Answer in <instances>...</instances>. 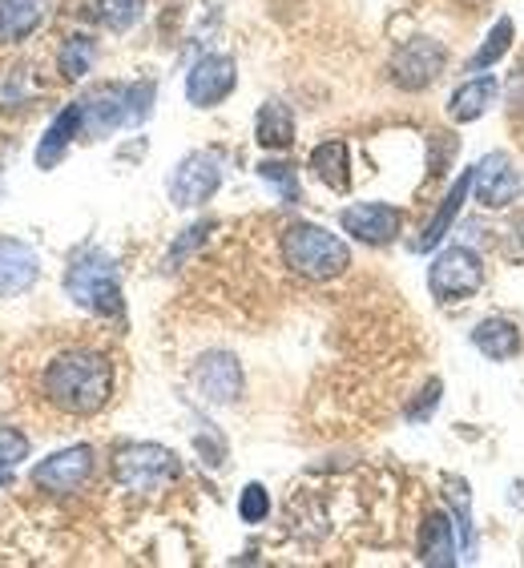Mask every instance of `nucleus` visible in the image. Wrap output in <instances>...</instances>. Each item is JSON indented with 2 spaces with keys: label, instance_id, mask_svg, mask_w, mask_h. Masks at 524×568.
Instances as JSON below:
<instances>
[{
  "label": "nucleus",
  "instance_id": "f257e3e1",
  "mask_svg": "<svg viewBox=\"0 0 524 568\" xmlns=\"http://www.w3.org/2000/svg\"><path fill=\"white\" fill-rule=\"evenodd\" d=\"M41 387L44 399L57 412H66V416H98L113 395V363L110 355L89 347L66 351V355H57L44 367Z\"/></svg>",
  "mask_w": 524,
  "mask_h": 568
},
{
  "label": "nucleus",
  "instance_id": "f03ea898",
  "mask_svg": "<svg viewBox=\"0 0 524 568\" xmlns=\"http://www.w3.org/2000/svg\"><path fill=\"white\" fill-rule=\"evenodd\" d=\"M283 263L295 274L311 278V283H328V278H339V274L351 266V251L347 242L331 234V230L315 226V222H295V226L283 230Z\"/></svg>",
  "mask_w": 524,
  "mask_h": 568
},
{
  "label": "nucleus",
  "instance_id": "7ed1b4c3",
  "mask_svg": "<svg viewBox=\"0 0 524 568\" xmlns=\"http://www.w3.org/2000/svg\"><path fill=\"white\" fill-rule=\"evenodd\" d=\"M66 295L73 298L77 306H85L101 318H118L125 311V298H121V274L118 263L110 254L89 246L69 263L66 271Z\"/></svg>",
  "mask_w": 524,
  "mask_h": 568
},
{
  "label": "nucleus",
  "instance_id": "20e7f679",
  "mask_svg": "<svg viewBox=\"0 0 524 568\" xmlns=\"http://www.w3.org/2000/svg\"><path fill=\"white\" fill-rule=\"evenodd\" d=\"M182 476V464L162 444H125L113 452V480L133 496L162 493Z\"/></svg>",
  "mask_w": 524,
  "mask_h": 568
},
{
  "label": "nucleus",
  "instance_id": "39448f33",
  "mask_svg": "<svg viewBox=\"0 0 524 568\" xmlns=\"http://www.w3.org/2000/svg\"><path fill=\"white\" fill-rule=\"evenodd\" d=\"M484 283V263L472 246H444L427 266V291L440 303H460V298L476 295Z\"/></svg>",
  "mask_w": 524,
  "mask_h": 568
},
{
  "label": "nucleus",
  "instance_id": "423d86ee",
  "mask_svg": "<svg viewBox=\"0 0 524 568\" xmlns=\"http://www.w3.org/2000/svg\"><path fill=\"white\" fill-rule=\"evenodd\" d=\"M219 186H222V158L214 150L187 153V158L174 165L170 182H165V190H170V202H174L178 210L206 206L210 197L219 194Z\"/></svg>",
  "mask_w": 524,
  "mask_h": 568
},
{
  "label": "nucleus",
  "instance_id": "0eeeda50",
  "mask_svg": "<svg viewBox=\"0 0 524 568\" xmlns=\"http://www.w3.org/2000/svg\"><path fill=\"white\" fill-rule=\"evenodd\" d=\"M444 61H449V49L436 41V37H412L392 53L387 61V73H392V85L407 89V93H420L444 73Z\"/></svg>",
  "mask_w": 524,
  "mask_h": 568
},
{
  "label": "nucleus",
  "instance_id": "6e6552de",
  "mask_svg": "<svg viewBox=\"0 0 524 568\" xmlns=\"http://www.w3.org/2000/svg\"><path fill=\"white\" fill-rule=\"evenodd\" d=\"M77 110H81V138L98 142V138H110L113 130L130 125V98H125V85H93L77 98Z\"/></svg>",
  "mask_w": 524,
  "mask_h": 568
},
{
  "label": "nucleus",
  "instance_id": "1a4fd4ad",
  "mask_svg": "<svg viewBox=\"0 0 524 568\" xmlns=\"http://www.w3.org/2000/svg\"><path fill=\"white\" fill-rule=\"evenodd\" d=\"M472 194L484 210H504L521 202L524 178L513 165V158L508 153H484L481 162L472 165Z\"/></svg>",
  "mask_w": 524,
  "mask_h": 568
},
{
  "label": "nucleus",
  "instance_id": "9d476101",
  "mask_svg": "<svg viewBox=\"0 0 524 568\" xmlns=\"http://www.w3.org/2000/svg\"><path fill=\"white\" fill-rule=\"evenodd\" d=\"M239 85V61L226 53H206L187 73V101L194 110H214Z\"/></svg>",
  "mask_w": 524,
  "mask_h": 568
},
{
  "label": "nucleus",
  "instance_id": "9b49d317",
  "mask_svg": "<svg viewBox=\"0 0 524 568\" xmlns=\"http://www.w3.org/2000/svg\"><path fill=\"white\" fill-rule=\"evenodd\" d=\"M339 226H343V234L367 242V246H387L404 230V210L392 202H355V206L339 210Z\"/></svg>",
  "mask_w": 524,
  "mask_h": 568
},
{
  "label": "nucleus",
  "instance_id": "f8f14e48",
  "mask_svg": "<svg viewBox=\"0 0 524 568\" xmlns=\"http://www.w3.org/2000/svg\"><path fill=\"white\" fill-rule=\"evenodd\" d=\"M89 476H93V448L89 444L53 452V456L41 459L33 468V484L49 496H73Z\"/></svg>",
  "mask_w": 524,
  "mask_h": 568
},
{
  "label": "nucleus",
  "instance_id": "ddd939ff",
  "mask_svg": "<svg viewBox=\"0 0 524 568\" xmlns=\"http://www.w3.org/2000/svg\"><path fill=\"white\" fill-rule=\"evenodd\" d=\"M194 387L210 404H234L242 395V363L230 351H206L194 363Z\"/></svg>",
  "mask_w": 524,
  "mask_h": 568
},
{
  "label": "nucleus",
  "instance_id": "4468645a",
  "mask_svg": "<svg viewBox=\"0 0 524 568\" xmlns=\"http://www.w3.org/2000/svg\"><path fill=\"white\" fill-rule=\"evenodd\" d=\"M41 263H37V251L21 239H0V295H24L29 286L37 283Z\"/></svg>",
  "mask_w": 524,
  "mask_h": 568
},
{
  "label": "nucleus",
  "instance_id": "2eb2a0df",
  "mask_svg": "<svg viewBox=\"0 0 524 568\" xmlns=\"http://www.w3.org/2000/svg\"><path fill=\"white\" fill-rule=\"evenodd\" d=\"M415 552L420 560L432 568H452L456 565L460 540H456V525L449 520V513H432L420 525V540H415Z\"/></svg>",
  "mask_w": 524,
  "mask_h": 568
},
{
  "label": "nucleus",
  "instance_id": "dca6fc26",
  "mask_svg": "<svg viewBox=\"0 0 524 568\" xmlns=\"http://www.w3.org/2000/svg\"><path fill=\"white\" fill-rule=\"evenodd\" d=\"M472 347L481 351L484 359H492V363L516 359V355H521V347H524L521 327H516L513 318L488 315V318H481V323L472 327Z\"/></svg>",
  "mask_w": 524,
  "mask_h": 568
},
{
  "label": "nucleus",
  "instance_id": "f3484780",
  "mask_svg": "<svg viewBox=\"0 0 524 568\" xmlns=\"http://www.w3.org/2000/svg\"><path fill=\"white\" fill-rule=\"evenodd\" d=\"M53 0H0V44H17L33 37L49 21Z\"/></svg>",
  "mask_w": 524,
  "mask_h": 568
},
{
  "label": "nucleus",
  "instance_id": "a211bd4d",
  "mask_svg": "<svg viewBox=\"0 0 524 568\" xmlns=\"http://www.w3.org/2000/svg\"><path fill=\"white\" fill-rule=\"evenodd\" d=\"M496 93H501V81L496 77H468L464 85L452 89L449 98V118L456 121V125H468V121H481L484 113H488V105L496 101Z\"/></svg>",
  "mask_w": 524,
  "mask_h": 568
},
{
  "label": "nucleus",
  "instance_id": "6ab92c4d",
  "mask_svg": "<svg viewBox=\"0 0 524 568\" xmlns=\"http://www.w3.org/2000/svg\"><path fill=\"white\" fill-rule=\"evenodd\" d=\"M468 194H472V170H464V174H460L456 182H452L449 197H444V202H440V210H436V214H432V222H427V226H424V234H420V239L412 242V251H415V254L436 251L440 239H444V234H449L452 222L460 219V210H464V197H468Z\"/></svg>",
  "mask_w": 524,
  "mask_h": 568
},
{
  "label": "nucleus",
  "instance_id": "aec40b11",
  "mask_svg": "<svg viewBox=\"0 0 524 568\" xmlns=\"http://www.w3.org/2000/svg\"><path fill=\"white\" fill-rule=\"evenodd\" d=\"M73 138H81V110H77V101H69L66 110L53 118V125L44 130L41 145H37V165H41V170H53V165L66 158L69 145H73Z\"/></svg>",
  "mask_w": 524,
  "mask_h": 568
},
{
  "label": "nucleus",
  "instance_id": "412c9836",
  "mask_svg": "<svg viewBox=\"0 0 524 568\" xmlns=\"http://www.w3.org/2000/svg\"><path fill=\"white\" fill-rule=\"evenodd\" d=\"M311 170H315V178L323 182V186H331L335 194H347V190H351L347 142H339V138H331V142H319L315 150H311Z\"/></svg>",
  "mask_w": 524,
  "mask_h": 568
},
{
  "label": "nucleus",
  "instance_id": "4be33fe9",
  "mask_svg": "<svg viewBox=\"0 0 524 568\" xmlns=\"http://www.w3.org/2000/svg\"><path fill=\"white\" fill-rule=\"evenodd\" d=\"M254 138L262 150H291L295 145V113L283 101H266L254 118Z\"/></svg>",
  "mask_w": 524,
  "mask_h": 568
},
{
  "label": "nucleus",
  "instance_id": "5701e85b",
  "mask_svg": "<svg viewBox=\"0 0 524 568\" xmlns=\"http://www.w3.org/2000/svg\"><path fill=\"white\" fill-rule=\"evenodd\" d=\"M93 61H98V41L85 33L66 37L61 49H57V73L66 77V81H81L93 69Z\"/></svg>",
  "mask_w": 524,
  "mask_h": 568
},
{
  "label": "nucleus",
  "instance_id": "b1692460",
  "mask_svg": "<svg viewBox=\"0 0 524 568\" xmlns=\"http://www.w3.org/2000/svg\"><path fill=\"white\" fill-rule=\"evenodd\" d=\"M513 37H516V21L513 17H501V21L492 24L488 37H484V44L476 49V53L468 57V73H484V69H492L496 61H504V53L513 49Z\"/></svg>",
  "mask_w": 524,
  "mask_h": 568
},
{
  "label": "nucleus",
  "instance_id": "393cba45",
  "mask_svg": "<svg viewBox=\"0 0 524 568\" xmlns=\"http://www.w3.org/2000/svg\"><path fill=\"white\" fill-rule=\"evenodd\" d=\"M145 0H98V21L110 33H130L133 24L142 21Z\"/></svg>",
  "mask_w": 524,
  "mask_h": 568
},
{
  "label": "nucleus",
  "instance_id": "a878e982",
  "mask_svg": "<svg viewBox=\"0 0 524 568\" xmlns=\"http://www.w3.org/2000/svg\"><path fill=\"white\" fill-rule=\"evenodd\" d=\"M444 488H449V500H452V513L460 520V548L472 552V504H468V484L460 480V476H444Z\"/></svg>",
  "mask_w": 524,
  "mask_h": 568
},
{
  "label": "nucleus",
  "instance_id": "bb28decb",
  "mask_svg": "<svg viewBox=\"0 0 524 568\" xmlns=\"http://www.w3.org/2000/svg\"><path fill=\"white\" fill-rule=\"evenodd\" d=\"M21 459H29V436H24L21 427L0 424V484L9 480Z\"/></svg>",
  "mask_w": 524,
  "mask_h": 568
},
{
  "label": "nucleus",
  "instance_id": "cd10ccee",
  "mask_svg": "<svg viewBox=\"0 0 524 568\" xmlns=\"http://www.w3.org/2000/svg\"><path fill=\"white\" fill-rule=\"evenodd\" d=\"M259 174L266 178V182H271L279 194H283L286 206H295L299 197H303V190H299V170L291 162H262Z\"/></svg>",
  "mask_w": 524,
  "mask_h": 568
},
{
  "label": "nucleus",
  "instance_id": "c85d7f7f",
  "mask_svg": "<svg viewBox=\"0 0 524 568\" xmlns=\"http://www.w3.org/2000/svg\"><path fill=\"white\" fill-rule=\"evenodd\" d=\"M214 230V219H202V222H194V226H187L182 230V239L170 246V254H165V271H174V266H182L190 258V254L206 242V234Z\"/></svg>",
  "mask_w": 524,
  "mask_h": 568
},
{
  "label": "nucleus",
  "instance_id": "c756f323",
  "mask_svg": "<svg viewBox=\"0 0 524 568\" xmlns=\"http://www.w3.org/2000/svg\"><path fill=\"white\" fill-rule=\"evenodd\" d=\"M239 516L246 525H262V520L271 516V493H266L262 484H246L239 496Z\"/></svg>",
  "mask_w": 524,
  "mask_h": 568
},
{
  "label": "nucleus",
  "instance_id": "7c9ffc66",
  "mask_svg": "<svg viewBox=\"0 0 524 568\" xmlns=\"http://www.w3.org/2000/svg\"><path fill=\"white\" fill-rule=\"evenodd\" d=\"M440 399H444V383L427 379V387L420 392V399H415V404H407V419H412V424H424V419L436 412Z\"/></svg>",
  "mask_w": 524,
  "mask_h": 568
}]
</instances>
